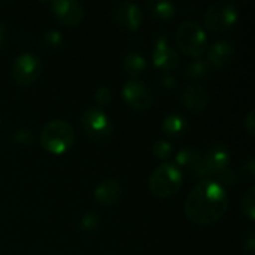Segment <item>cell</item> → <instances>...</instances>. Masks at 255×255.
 <instances>
[{
  "label": "cell",
  "instance_id": "cell-31",
  "mask_svg": "<svg viewBox=\"0 0 255 255\" xmlns=\"http://www.w3.org/2000/svg\"><path fill=\"white\" fill-rule=\"evenodd\" d=\"M244 128L247 130V133H248L250 136H255V111L254 109H251V111L247 114V117H245V120H244Z\"/></svg>",
  "mask_w": 255,
  "mask_h": 255
},
{
  "label": "cell",
  "instance_id": "cell-27",
  "mask_svg": "<svg viewBox=\"0 0 255 255\" xmlns=\"http://www.w3.org/2000/svg\"><path fill=\"white\" fill-rule=\"evenodd\" d=\"M242 248H244V251L245 253H248V254H254L255 253V230L254 229H250L245 235H244V238H242Z\"/></svg>",
  "mask_w": 255,
  "mask_h": 255
},
{
  "label": "cell",
  "instance_id": "cell-8",
  "mask_svg": "<svg viewBox=\"0 0 255 255\" xmlns=\"http://www.w3.org/2000/svg\"><path fill=\"white\" fill-rule=\"evenodd\" d=\"M123 100L136 111H146L154 103V93L152 90L139 79H130L124 84L123 90Z\"/></svg>",
  "mask_w": 255,
  "mask_h": 255
},
{
  "label": "cell",
  "instance_id": "cell-14",
  "mask_svg": "<svg viewBox=\"0 0 255 255\" xmlns=\"http://www.w3.org/2000/svg\"><path fill=\"white\" fill-rule=\"evenodd\" d=\"M181 102L193 112H202L209 105V93L200 84H187L181 93Z\"/></svg>",
  "mask_w": 255,
  "mask_h": 255
},
{
  "label": "cell",
  "instance_id": "cell-22",
  "mask_svg": "<svg viewBox=\"0 0 255 255\" xmlns=\"http://www.w3.org/2000/svg\"><path fill=\"white\" fill-rule=\"evenodd\" d=\"M99 224H100V218H99L97 212L87 211L82 214V217L79 220V230L84 233H94L99 229Z\"/></svg>",
  "mask_w": 255,
  "mask_h": 255
},
{
  "label": "cell",
  "instance_id": "cell-16",
  "mask_svg": "<svg viewBox=\"0 0 255 255\" xmlns=\"http://www.w3.org/2000/svg\"><path fill=\"white\" fill-rule=\"evenodd\" d=\"M123 188L117 179L106 178L94 190V200L102 206H112L121 199Z\"/></svg>",
  "mask_w": 255,
  "mask_h": 255
},
{
  "label": "cell",
  "instance_id": "cell-32",
  "mask_svg": "<svg viewBox=\"0 0 255 255\" xmlns=\"http://www.w3.org/2000/svg\"><path fill=\"white\" fill-rule=\"evenodd\" d=\"M9 40V30L4 22L0 21V49H4Z\"/></svg>",
  "mask_w": 255,
  "mask_h": 255
},
{
  "label": "cell",
  "instance_id": "cell-18",
  "mask_svg": "<svg viewBox=\"0 0 255 255\" xmlns=\"http://www.w3.org/2000/svg\"><path fill=\"white\" fill-rule=\"evenodd\" d=\"M123 70L126 75L131 76L133 79H136L137 76H140L145 70H146V60L143 55H140L139 52H127L123 57L121 61Z\"/></svg>",
  "mask_w": 255,
  "mask_h": 255
},
{
  "label": "cell",
  "instance_id": "cell-21",
  "mask_svg": "<svg viewBox=\"0 0 255 255\" xmlns=\"http://www.w3.org/2000/svg\"><path fill=\"white\" fill-rule=\"evenodd\" d=\"M241 212H242V215H244L248 221L254 223L255 221V187H250V188L244 193V196H242V199H241Z\"/></svg>",
  "mask_w": 255,
  "mask_h": 255
},
{
  "label": "cell",
  "instance_id": "cell-12",
  "mask_svg": "<svg viewBox=\"0 0 255 255\" xmlns=\"http://www.w3.org/2000/svg\"><path fill=\"white\" fill-rule=\"evenodd\" d=\"M152 63L157 69L164 70V72H172V70L178 69V66H179V55L170 46V42L164 34H158L155 39Z\"/></svg>",
  "mask_w": 255,
  "mask_h": 255
},
{
  "label": "cell",
  "instance_id": "cell-7",
  "mask_svg": "<svg viewBox=\"0 0 255 255\" xmlns=\"http://www.w3.org/2000/svg\"><path fill=\"white\" fill-rule=\"evenodd\" d=\"M10 73H12V79L16 85L28 87L40 76L42 61L37 55H34L31 52H22L13 60Z\"/></svg>",
  "mask_w": 255,
  "mask_h": 255
},
{
  "label": "cell",
  "instance_id": "cell-1",
  "mask_svg": "<svg viewBox=\"0 0 255 255\" xmlns=\"http://www.w3.org/2000/svg\"><path fill=\"white\" fill-rule=\"evenodd\" d=\"M184 209L191 223L211 226L226 215L229 209V194L217 181L200 179L187 196Z\"/></svg>",
  "mask_w": 255,
  "mask_h": 255
},
{
  "label": "cell",
  "instance_id": "cell-15",
  "mask_svg": "<svg viewBox=\"0 0 255 255\" xmlns=\"http://www.w3.org/2000/svg\"><path fill=\"white\" fill-rule=\"evenodd\" d=\"M236 54V46L230 40H217L208 49V63L212 69H223L232 63Z\"/></svg>",
  "mask_w": 255,
  "mask_h": 255
},
{
  "label": "cell",
  "instance_id": "cell-24",
  "mask_svg": "<svg viewBox=\"0 0 255 255\" xmlns=\"http://www.w3.org/2000/svg\"><path fill=\"white\" fill-rule=\"evenodd\" d=\"M152 154L157 160H169L173 154V145L170 140H166V139H160L154 143L152 146Z\"/></svg>",
  "mask_w": 255,
  "mask_h": 255
},
{
  "label": "cell",
  "instance_id": "cell-29",
  "mask_svg": "<svg viewBox=\"0 0 255 255\" xmlns=\"http://www.w3.org/2000/svg\"><path fill=\"white\" fill-rule=\"evenodd\" d=\"M158 87L166 91H173L178 87V79L173 75H163L158 79Z\"/></svg>",
  "mask_w": 255,
  "mask_h": 255
},
{
  "label": "cell",
  "instance_id": "cell-23",
  "mask_svg": "<svg viewBox=\"0 0 255 255\" xmlns=\"http://www.w3.org/2000/svg\"><path fill=\"white\" fill-rule=\"evenodd\" d=\"M40 43L45 49L55 51L63 45V36L58 30H48L40 36Z\"/></svg>",
  "mask_w": 255,
  "mask_h": 255
},
{
  "label": "cell",
  "instance_id": "cell-3",
  "mask_svg": "<svg viewBox=\"0 0 255 255\" xmlns=\"http://www.w3.org/2000/svg\"><path fill=\"white\" fill-rule=\"evenodd\" d=\"M184 185V172L173 163L160 164L148 179L149 191L160 199H166L179 193Z\"/></svg>",
  "mask_w": 255,
  "mask_h": 255
},
{
  "label": "cell",
  "instance_id": "cell-4",
  "mask_svg": "<svg viewBox=\"0 0 255 255\" xmlns=\"http://www.w3.org/2000/svg\"><path fill=\"white\" fill-rule=\"evenodd\" d=\"M178 48L190 57H202L208 49V34L205 28L196 21H184L178 25L175 33Z\"/></svg>",
  "mask_w": 255,
  "mask_h": 255
},
{
  "label": "cell",
  "instance_id": "cell-19",
  "mask_svg": "<svg viewBox=\"0 0 255 255\" xmlns=\"http://www.w3.org/2000/svg\"><path fill=\"white\" fill-rule=\"evenodd\" d=\"M146 7L155 19L160 21H167L175 16L176 13V6L172 1H148Z\"/></svg>",
  "mask_w": 255,
  "mask_h": 255
},
{
  "label": "cell",
  "instance_id": "cell-13",
  "mask_svg": "<svg viewBox=\"0 0 255 255\" xmlns=\"http://www.w3.org/2000/svg\"><path fill=\"white\" fill-rule=\"evenodd\" d=\"M176 167H179L182 172H188L190 175L203 179V152H200L199 149L193 148V146H185L182 148L176 157H175V163Z\"/></svg>",
  "mask_w": 255,
  "mask_h": 255
},
{
  "label": "cell",
  "instance_id": "cell-2",
  "mask_svg": "<svg viewBox=\"0 0 255 255\" xmlns=\"http://www.w3.org/2000/svg\"><path fill=\"white\" fill-rule=\"evenodd\" d=\"M75 143V130L64 120H51L40 130V145L54 155L67 152Z\"/></svg>",
  "mask_w": 255,
  "mask_h": 255
},
{
  "label": "cell",
  "instance_id": "cell-6",
  "mask_svg": "<svg viewBox=\"0 0 255 255\" xmlns=\"http://www.w3.org/2000/svg\"><path fill=\"white\" fill-rule=\"evenodd\" d=\"M81 126L85 131V134L94 140V142H105L112 137L114 133V126L108 114L99 108V106H91L87 108L82 112L81 117Z\"/></svg>",
  "mask_w": 255,
  "mask_h": 255
},
{
  "label": "cell",
  "instance_id": "cell-10",
  "mask_svg": "<svg viewBox=\"0 0 255 255\" xmlns=\"http://www.w3.org/2000/svg\"><path fill=\"white\" fill-rule=\"evenodd\" d=\"M112 19L128 31H136L143 22V12L133 1H118L112 6Z\"/></svg>",
  "mask_w": 255,
  "mask_h": 255
},
{
  "label": "cell",
  "instance_id": "cell-33",
  "mask_svg": "<svg viewBox=\"0 0 255 255\" xmlns=\"http://www.w3.org/2000/svg\"><path fill=\"white\" fill-rule=\"evenodd\" d=\"M0 126H1V118H0Z\"/></svg>",
  "mask_w": 255,
  "mask_h": 255
},
{
  "label": "cell",
  "instance_id": "cell-11",
  "mask_svg": "<svg viewBox=\"0 0 255 255\" xmlns=\"http://www.w3.org/2000/svg\"><path fill=\"white\" fill-rule=\"evenodd\" d=\"M51 10L57 21L66 27H76L84 19V6L76 0H54L51 1Z\"/></svg>",
  "mask_w": 255,
  "mask_h": 255
},
{
  "label": "cell",
  "instance_id": "cell-30",
  "mask_svg": "<svg viewBox=\"0 0 255 255\" xmlns=\"http://www.w3.org/2000/svg\"><path fill=\"white\" fill-rule=\"evenodd\" d=\"M241 172H242V175L250 181V182H253L255 178V160L254 157H250L244 164H242V169H241Z\"/></svg>",
  "mask_w": 255,
  "mask_h": 255
},
{
  "label": "cell",
  "instance_id": "cell-28",
  "mask_svg": "<svg viewBox=\"0 0 255 255\" xmlns=\"http://www.w3.org/2000/svg\"><path fill=\"white\" fill-rule=\"evenodd\" d=\"M15 140L21 145H31L33 143V131L30 128H21V130H16L15 134H13Z\"/></svg>",
  "mask_w": 255,
  "mask_h": 255
},
{
  "label": "cell",
  "instance_id": "cell-26",
  "mask_svg": "<svg viewBox=\"0 0 255 255\" xmlns=\"http://www.w3.org/2000/svg\"><path fill=\"white\" fill-rule=\"evenodd\" d=\"M94 100L99 106H108L112 100V91L109 87L106 85H100L97 87L96 93H94Z\"/></svg>",
  "mask_w": 255,
  "mask_h": 255
},
{
  "label": "cell",
  "instance_id": "cell-5",
  "mask_svg": "<svg viewBox=\"0 0 255 255\" xmlns=\"http://www.w3.org/2000/svg\"><path fill=\"white\" fill-rule=\"evenodd\" d=\"M239 21V10L230 1H215L205 12V25L214 33H227Z\"/></svg>",
  "mask_w": 255,
  "mask_h": 255
},
{
  "label": "cell",
  "instance_id": "cell-25",
  "mask_svg": "<svg viewBox=\"0 0 255 255\" xmlns=\"http://www.w3.org/2000/svg\"><path fill=\"white\" fill-rule=\"evenodd\" d=\"M212 179H214V181H217L220 185H223V187L226 188L227 185H236V184H238L239 176H238V173H236L232 167H226V169H224V170H221L218 175H215Z\"/></svg>",
  "mask_w": 255,
  "mask_h": 255
},
{
  "label": "cell",
  "instance_id": "cell-20",
  "mask_svg": "<svg viewBox=\"0 0 255 255\" xmlns=\"http://www.w3.org/2000/svg\"><path fill=\"white\" fill-rule=\"evenodd\" d=\"M211 64L203 57H197L187 64V76L191 79H203L211 73Z\"/></svg>",
  "mask_w": 255,
  "mask_h": 255
},
{
  "label": "cell",
  "instance_id": "cell-17",
  "mask_svg": "<svg viewBox=\"0 0 255 255\" xmlns=\"http://www.w3.org/2000/svg\"><path fill=\"white\" fill-rule=\"evenodd\" d=\"M161 130L166 136L172 139H181L190 131V121L182 114L172 112L164 117L161 123Z\"/></svg>",
  "mask_w": 255,
  "mask_h": 255
},
{
  "label": "cell",
  "instance_id": "cell-9",
  "mask_svg": "<svg viewBox=\"0 0 255 255\" xmlns=\"http://www.w3.org/2000/svg\"><path fill=\"white\" fill-rule=\"evenodd\" d=\"M232 152L223 142L212 143L203 154V179H212L221 170L229 167Z\"/></svg>",
  "mask_w": 255,
  "mask_h": 255
}]
</instances>
